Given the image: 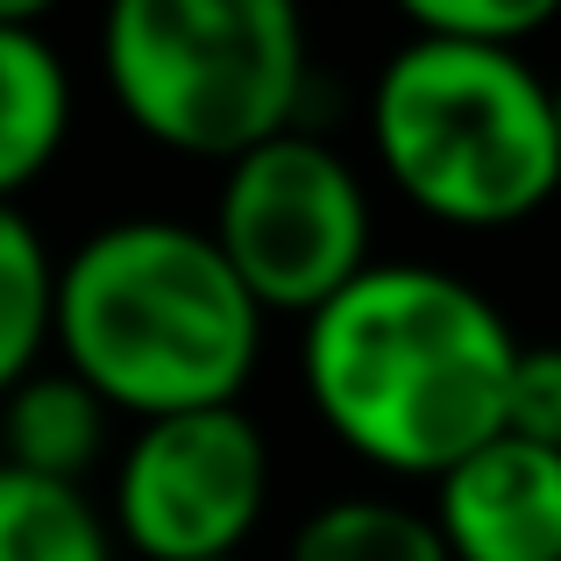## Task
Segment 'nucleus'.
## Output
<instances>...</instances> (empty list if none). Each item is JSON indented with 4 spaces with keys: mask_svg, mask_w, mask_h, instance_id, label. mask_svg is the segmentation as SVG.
<instances>
[{
    "mask_svg": "<svg viewBox=\"0 0 561 561\" xmlns=\"http://www.w3.org/2000/svg\"><path fill=\"white\" fill-rule=\"evenodd\" d=\"M426 519L448 561H561V455L491 434L434 483Z\"/></svg>",
    "mask_w": 561,
    "mask_h": 561,
    "instance_id": "obj_7",
    "label": "nucleus"
},
{
    "mask_svg": "<svg viewBox=\"0 0 561 561\" xmlns=\"http://www.w3.org/2000/svg\"><path fill=\"white\" fill-rule=\"evenodd\" d=\"M57 256L22 206H0V398L50 356Z\"/></svg>",
    "mask_w": 561,
    "mask_h": 561,
    "instance_id": "obj_12",
    "label": "nucleus"
},
{
    "mask_svg": "<svg viewBox=\"0 0 561 561\" xmlns=\"http://www.w3.org/2000/svg\"><path fill=\"white\" fill-rule=\"evenodd\" d=\"M107 426H114V412L65 363H36L0 398V469L85 491V477L107 462Z\"/></svg>",
    "mask_w": 561,
    "mask_h": 561,
    "instance_id": "obj_9",
    "label": "nucleus"
},
{
    "mask_svg": "<svg viewBox=\"0 0 561 561\" xmlns=\"http://www.w3.org/2000/svg\"><path fill=\"white\" fill-rule=\"evenodd\" d=\"M554 28V0H412L405 36L462 43V50H526Z\"/></svg>",
    "mask_w": 561,
    "mask_h": 561,
    "instance_id": "obj_13",
    "label": "nucleus"
},
{
    "mask_svg": "<svg viewBox=\"0 0 561 561\" xmlns=\"http://www.w3.org/2000/svg\"><path fill=\"white\" fill-rule=\"evenodd\" d=\"M71 65L43 28L36 0H0V206H22V192L50 179L71 142Z\"/></svg>",
    "mask_w": 561,
    "mask_h": 561,
    "instance_id": "obj_8",
    "label": "nucleus"
},
{
    "mask_svg": "<svg viewBox=\"0 0 561 561\" xmlns=\"http://www.w3.org/2000/svg\"><path fill=\"white\" fill-rule=\"evenodd\" d=\"M519 363L505 306L440 263H370L299 320V383L313 420L398 483H440L505 434Z\"/></svg>",
    "mask_w": 561,
    "mask_h": 561,
    "instance_id": "obj_1",
    "label": "nucleus"
},
{
    "mask_svg": "<svg viewBox=\"0 0 561 561\" xmlns=\"http://www.w3.org/2000/svg\"><path fill=\"white\" fill-rule=\"evenodd\" d=\"M100 71L122 122L192 164L313 128V43L291 0H122L100 22Z\"/></svg>",
    "mask_w": 561,
    "mask_h": 561,
    "instance_id": "obj_4",
    "label": "nucleus"
},
{
    "mask_svg": "<svg viewBox=\"0 0 561 561\" xmlns=\"http://www.w3.org/2000/svg\"><path fill=\"white\" fill-rule=\"evenodd\" d=\"M363 122L391 192L440 228H519L561 192L548 79L526 50L398 36Z\"/></svg>",
    "mask_w": 561,
    "mask_h": 561,
    "instance_id": "obj_3",
    "label": "nucleus"
},
{
    "mask_svg": "<svg viewBox=\"0 0 561 561\" xmlns=\"http://www.w3.org/2000/svg\"><path fill=\"white\" fill-rule=\"evenodd\" d=\"M271 512V440L242 405L142 420L114 455L107 534L142 561H234Z\"/></svg>",
    "mask_w": 561,
    "mask_h": 561,
    "instance_id": "obj_6",
    "label": "nucleus"
},
{
    "mask_svg": "<svg viewBox=\"0 0 561 561\" xmlns=\"http://www.w3.org/2000/svg\"><path fill=\"white\" fill-rule=\"evenodd\" d=\"M548 114H554V150H561V79H548Z\"/></svg>",
    "mask_w": 561,
    "mask_h": 561,
    "instance_id": "obj_15",
    "label": "nucleus"
},
{
    "mask_svg": "<svg viewBox=\"0 0 561 561\" xmlns=\"http://www.w3.org/2000/svg\"><path fill=\"white\" fill-rule=\"evenodd\" d=\"M285 561H448V548L426 505H405L391 491H348L291 526Z\"/></svg>",
    "mask_w": 561,
    "mask_h": 561,
    "instance_id": "obj_10",
    "label": "nucleus"
},
{
    "mask_svg": "<svg viewBox=\"0 0 561 561\" xmlns=\"http://www.w3.org/2000/svg\"><path fill=\"white\" fill-rule=\"evenodd\" d=\"M107 512L93 491H65V483L0 469V561H114Z\"/></svg>",
    "mask_w": 561,
    "mask_h": 561,
    "instance_id": "obj_11",
    "label": "nucleus"
},
{
    "mask_svg": "<svg viewBox=\"0 0 561 561\" xmlns=\"http://www.w3.org/2000/svg\"><path fill=\"white\" fill-rule=\"evenodd\" d=\"M505 434L561 455V342H519L505 383Z\"/></svg>",
    "mask_w": 561,
    "mask_h": 561,
    "instance_id": "obj_14",
    "label": "nucleus"
},
{
    "mask_svg": "<svg viewBox=\"0 0 561 561\" xmlns=\"http://www.w3.org/2000/svg\"><path fill=\"white\" fill-rule=\"evenodd\" d=\"M370 228L377 214L356 157L334 150L320 128H291L220 164L214 220H206L214 249L228 256L263 320H306L342 285H356L377 263Z\"/></svg>",
    "mask_w": 561,
    "mask_h": 561,
    "instance_id": "obj_5",
    "label": "nucleus"
},
{
    "mask_svg": "<svg viewBox=\"0 0 561 561\" xmlns=\"http://www.w3.org/2000/svg\"><path fill=\"white\" fill-rule=\"evenodd\" d=\"M50 348L107 412L142 426L242 405L263 363V313L206 220L122 214L57 256Z\"/></svg>",
    "mask_w": 561,
    "mask_h": 561,
    "instance_id": "obj_2",
    "label": "nucleus"
},
{
    "mask_svg": "<svg viewBox=\"0 0 561 561\" xmlns=\"http://www.w3.org/2000/svg\"><path fill=\"white\" fill-rule=\"evenodd\" d=\"M234 561H242V554H234Z\"/></svg>",
    "mask_w": 561,
    "mask_h": 561,
    "instance_id": "obj_16",
    "label": "nucleus"
}]
</instances>
